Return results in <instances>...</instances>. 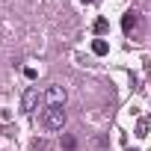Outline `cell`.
Instances as JSON below:
<instances>
[{"instance_id":"cell-2","label":"cell","mask_w":151,"mask_h":151,"mask_svg":"<svg viewBox=\"0 0 151 151\" xmlns=\"http://www.w3.org/2000/svg\"><path fill=\"white\" fill-rule=\"evenodd\" d=\"M139 27H142V15H139L136 9H130V12H124V15H122V30H124L127 36H130V33H136Z\"/></svg>"},{"instance_id":"cell-5","label":"cell","mask_w":151,"mask_h":151,"mask_svg":"<svg viewBox=\"0 0 151 151\" xmlns=\"http://www.w3.org/2000/svg\"><path fill=\"white\" fill-rule=\"evenodd\" d=\"M92 53H95V56H104V53H107V42H104V39H95V42H92Z\"/></svg>"},{"instance_id":"cell-3","label":"cell","mask_w":151,"mask_h":151,"mask_svg":"<svg viewBox=\"0 0 151 151\" xmlns=\"http://www.w3.org/2000/svg\"><path fill=\"white\" fill-rule=\"evenodd\" d=\"M45 98H47V107H62L65 104V89L62 86H50Z\"/></svg>"},{"instance_id":"cell-8","label":"cell","mask_w":151,"mask_h":151,"mask_svg":"<svg viewBox=\"0 0 151 151\" xmlns=\"http://www.w3.org/2000/svg\"><path fill=\"white\" fill-rule=\"evenodd\" d=\"M145 130H148V122H145V119H142V122H139V124H136V133H139V136H145Z\"/></svg>"},{"instance_id":"cell-4","label":"cell","mask_w":151,"mask_h":151,"mask_svg":"<svg viewBox=\"0 0 151 151\" xmlns=\"http://www.w3.org/2000/svg\"><path fill=\"white\" fill-rule=\"evenodd\" d=\"M36 107H39V89L30 86V89L24 92V110H27V113H36Z\"/></svg>"},{"instance_id":"cell-6","label":"cell","mask_w":151,"mask_h":151,"mask_svg":"<svg viewBox=\"0 0 151 151\" xmlns=\"http://www.w3.org/2000/svg\"><path fill=\"white\" fill-rule=\"evenodd\" d=\"M74 145H77V139H74V136H62V148H65V151H71Z\"/></svg>"},{"instance_id":"cell-9","label":"cell","mask_w":151,"mask_h":151,"mask_svg":"<svg viewBox=\"0 0 151 151\" xmlns=\"http://www.w3.org/2000/svg\"><path fill=\"white\" fill-rule=\"evenodd\" d=\"M83 3H92V0H83Z\"/></svg>"},{"instance_id":"cell-7","label":"cell","mask_w":151,"mask_h":151,"mask_svg":"<svg viewBox=\"0 0 151 151\" xmlns=\"http://www.w3.org/2000/svg\"><path fill=\"white\" fill-rule=\"evenodd\" d=\"M95 33H98V36H101V33H107V21H104V18H98V21H95Z\"/></svg>"},{"instance_id":"cell-1","label":"cell","mask_w":151,"mask_h":151,"mask_svg":"<svg viewBox=\"0 0 151 151\" xmlns=\"http://www.w3.org/2000/svg\"><path fill=\"white\" fill-rule=\"evenodd\" d=\"M65 110L62 107H47L45 110V127L47 130H62V124H65Z\"/></svg>"}]
</instances>
